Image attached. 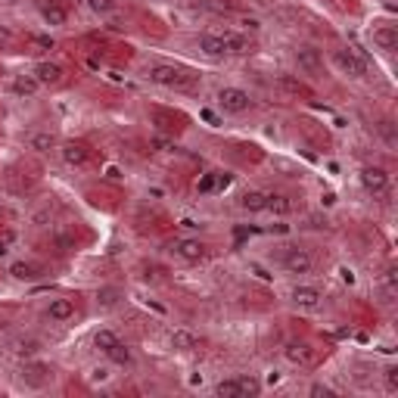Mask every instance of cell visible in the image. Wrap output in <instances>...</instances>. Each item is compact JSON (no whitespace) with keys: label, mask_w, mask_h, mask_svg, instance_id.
<instances>
[{"label":"cell","mask_w":398,"mask_h":398,"mask_svg":"<svg viewBox=\"0 0 398 398\" xmlns=\"http://www.w3.org/2000/svg\"><path fill=\"white\" fill-rule=\"evenodd\" d=\"M146 78L153 84H162V87H178V91H187L193 84V78L184 72L180 66H168V62H153L146 66Z\"/></svg>","instance_id":"6da1fadb"},{"label":"cell","mask_w":398,"mask_h":398,"mask_svg":"<svg viewBox=\"0 0 398 398\" xmlns=\"http://www.w3.org/2000/svg\"><path fill=\"white\" fill-rule=\"evenodd\" d=\"M330 62H333V68L339 75H345V78H367V62L361 59L354 50H348V47H339V50H333L330 53Z\"/></svg>","instance_id":"7a4b0ae2"},{"label":"cell","mask_w":398,"mask_h":398,"mask_svg":"<svg viewBox=\"0 0 398 398\" xmlns=\"http://www.w3.org/2000/svg\"><path fill=\"white\" fill-rule=\"evenodd\" d=\"M93 345H97L100 352H103L106 358L112 361V364H131L128 345H124V342L118 339L112 330H97V336H93Z\"/></svg>","instance_id":"3957f363"},{"label":"cell","mask_w":398,"mask_h":398,"mask_svg":"<svg viewBox=\"0 0 398 398\" xmlns=\"http://www.w3.org/2000/svg\"><path fill=\"white\" fill-rule=\"evenodd\" d=\"M258 392H261V383L255 377H230L215 386V395L221 398H249V395H258Z\"/></svg>","instance_id":"277c9868"},{"label":"cell","mask_w":398,"mask_h":398,"mask_svg":"<svg viewBox=\"0 0 398 398\" xmlns=\"http://www.w3.org/2000/svg\"><path fill=\"white\" fill-rule=\"evenodd\" d=\"M218 106H221L227 115H243V112L252 109V97H249L243 87H221V91H218Z\"/></svg>","instance_id":"5b68a950"},{"label":"cell","mask_w":398,"mask_h":398,"mask_svg":"<svg viewBox=\"0 0 398 398\" xmlns=\"http://www.w3.org/2000/svg\"><path fill=\"white\" fill-rule=\"evenodd\" d=\"M205 252H209V246H205L202 240H193V236H184V240L171 243V255H174V258H180V261H187V265L202 261Z\"/></svg>","instance_id":"8992f818"},{"label":"cell","mask_w":398,"mask_h":398,"mask_svg":"<svg viewBox=\"0 0 398 398\" xmlns=\"http://www.w3.org/2000/svg\"><path fill=\"white\" fill-rule=\"evenodd\" d=\"M283 271L286 274H296V277H302V274H311V267H314V258H311L308 249H286L283 252Z\"/></svg>","instance_id":"52a82bcc"},{"label":"cell","mask_w":398,"mask_h":398,"mask_svg":"<svg viewBox=\"0 0 398 398\" xmlns=\"http://www.w3.org/2000/svg\"><path fill=\"white\" fill-rule=\"evenodd\" d=\"M296 66L302 68L305 75H321L323 72V53L317 47H308V44H305V47H296Z\"/></svg>","instance_id":"ba28073f"},{"label":"cell","mask_w":398,"mask_h":398,"mask_svg":"<svg viewBox=\"0 0 398 398\" xmlns=\"http://www.w3.org/2000/svg\"><path fill=\"white\" fill-rule=\"evenodd\" d=\"M31 75H35V81L41 87H56L62 84V78H66V72H62L59 62H50V59H41L35 68H31Z\"/></svg>","instance_id":"9c48e42d"},{"label":"cell","mask_w":398,"mask_h":398,"mask_svg":"<svg viewBox=\"0 0 398 398\" xmlns=\"http://www.w3.org/2000/svg\"><path fill=\"white\" fill-rule=\"evenodd\" d=\"M361 184H364L367 193H386L389 190V174L379 165H364L361 168Z\"/></svg>","instance_id":"30bf717a"},{"label":"cell","mask_w":398,"mask_h":398,"mask_svg":"<svg viewBox=\"0 0 398 398\" xmlns=\"http://www.w3.org/2000/svg\"><path fill=\"white\" fill-rule=\"evenodd\" d=\"M59 155H62L66 165L81 168V165H87V159H91V149H87L81 140H68V143H62V146H59Z\"/></svg>","instance_id":"8fae6325"},{"label":"cell","mask_w":398,"mask_h":398,"mask_svg":"<svg viewBox=\"0 0 398 398\" xmlns=\"http://www.w3.org/2000/svg\"><path fill=\"white\" fill-rule=\"evenodd\" d=\"M47 317H50L53 323H62V321H68V317H75V298H68V296L50 298V305H47Z\"/></svg>","instance_id":"7c38bea8"},{"label":"cell","mask_w":398,"mask_h":398,"mask_svg":"<svg viewBox=\"0 0 398 398\" xmlns=\"http://www.w3.org/2000/svg\"><path fill=\"white\" fill-rule=\"evenodd\" d=\"M290 298H292V305H298V308H317L323 296L317 286H296V290L290 292Z\"/></svg>","instance_id":"4fadbf2b"},{"label":"cell","mask_w":398,"mask_h":398,"mask_svg":"<svg viewBox=\"0 0 398 398\" xmlns=\"http://www.w3.org/2000/svg\"><path fill=\"white\" fill-rule=\"evenodd\" d=\"M267 196H271V193H265V190H246L240 196V209L249 211V215H258V211L267 209Z\"/></svg>","instance_id":"5bb4252c"},{"label":"cell","mask_w":398,"mask_h":398,"mask_svg":"<svg viewBox=\"0 0 398 398\" xmlns=\"http://www.w3.org/2000/svg\"><path fill=\"white\" fill-rule=\"evenodd\" d=\"M283 358L290 361V364H311V361H314V348H311L308 342H290V345L283 348Z\"/></svg>","instance_id":"9a60e30c"},{"label":"cell","mask_w":398,"mask_h":398,"mask_svg":"<svg viewBox=\"0 0 398 398\" xmlns=\"http://www.w3.org/2000/svg\"><path fill=\"white\" fill-rule=\"evenodd\" d=\"M224 37V50H227V56L234 53V56H246V53H252V41H249L246 35H234V31H227V35H221Z\"/></svg>","instance_id":"2e32d148"},{"label":"cell","mask_w":398,"mask_h":398,"mask_svg":"<svg viewBox=\"0 0 398 398\" xmlns=\"http://www.w3.org/2000/svg\"><path fill=\"white\" fill-rule=\"evenodd\" d=\"M199 50H202L205 56H211V59H221V56H227V50H224V37L221 35H199Z\"/></svg>","instance_id":"e0dca14e"},{"label":"cell","mask_w":398,"mask_h":398,"mask_svg":"<svg viewBox=\"0 0 398 398\" xmlns=\"http://www.w3.org/2000/svg\"><path fill=\"white\" fill-rule=\"evenodd\" d=\"M10 274L16 280H25V283H31V280H41L44 277V267L35 265V261H16V265L10 267Z\"/></svg>","instance_id":"ac0fdd59"},{"label":"cell","mask_w":398,"mask_h":398,"mask_svg":"<svg viewBox=\"0 0 398 398\" xmlns=\"http://www.w3.org/2000/svg\"><path fill=\"white\" fill-rule=\"evenodd\" d=\"M373 44H377L379 50H386V53H392V50L398 47V31L392 28V25H383V28H373Z\"/></svg>","instance_id":"d6986e66"},{"label":"cell","mask_w":398,"mask_h":398,"mask_svg":"<svg viewBox=\"0 0 398 398\" xmlns=\"http://www.w3.org/2000/svg\"><path fill=\"white\" fill-rule=\"evenodd\" d=\"M171 348H178V352H196L199 336H193L190 330H174V333H171Z\"/></svg>","instance_id":"ffe728a7"},{"label":"cell","mask_w":398,"mask_h":398,"mask_svg":"<svg viewBox=\"0 0 398 398\" xmlns=\"http://www.w3.org/2000/svg\"><path fill=\"white\" fill-rule=\"evenodd\" d=\"M277 87L283 93H292V97H311L308 87H305L298 78H292V75H277Z\"/></svg>","instance_id":"44dd1931"},{"label":"cell","mask_w":398,"mask_h":398,"mask_svg":"<svg viewBox=\"0 0 398 398\" xmlns=\"http://www.w3.org/2000/svg\"><path fill=\"white\" fill-rule=\"evenodd\" d=\"M265 211H274V215H290L292 211V199L290 196H267V209Z\"/></svg>","instance_id":"7402d4cb"},{"label":"cell","mask_w":398,"mask_h":398,"mask_svg":"<svg viewBox=\"0 0 398 398\" xmlns=\"http://www.w3.org/2000/svg\"><path fill=\"white\" fill-rule=\"evenodd\" d=\"M28 146L35 149V153H50V149L56 146V137L53 134H31L28 137Z\"/></svg>","instance_id":"603a6c76"},{"label":"cell","mask_w":398,"mask_h":398,"mask_svg":"<svg viewBox=\"0 0 398 398\" xmlns=\"http://www.w3.org/2000/svg\"><path fill=\"white\" fill-rule=\"evenodd\" d=\"M37 87H41V84L35 81V75H19V78L12 81V91H16V93H25V97H28V93H35Z\"/></svg>","instance_id":"cb8c5ba5"},{"label":"cell","mask_w":398,"mask_h":398,"mask_svg":"<svg viewBox=\"0 0 398 398\" xmlns=\"http://www.w3.org/2000/svg\"><path fill=\"white\" fill-rule=\"evenodd\" d=\"M41 12H44V19H47L50 25H62V22H66V10H62V6H44L41 3Z\"/></svg>","instance_id":"d4e9b609"},{"label":"cell","mask_w":398,"mask_h":398,"mask_svg":"<svg viewBox=\"0 0 398 398\" xmlns=\"http://www.w3.org/2000/svg\"><path fill=\"white\" fill-rule=\"evenodd\" d=\"M84 6H87V10H93V12H100V16H109L118 3H115V0H84Z\"/></svg>","instance_id":"484cf974"},{"label":"cell","mask_w":398,"mask_h":398,"mask_svg":"<svg viewBox=\"0 0 398 398\" xmlns=\"http://www.w3.org/2000/svg\"><path fill=\"white\" fill-rule=\"evenodd\" d=\"M112 373H109V367H93L91 370V383H106Z\"/></svg>","instance_id":"4316f807"},{"label":"cell","mask_w":398,"mask_h":398,"mask_svg":"<svg viewBox=\"0 0 398 398\" xmlns=\"http://www.w3.org/2000/svg\"><path fill=\"white\" fill-rule=\"evenodd\" d=\"M386 386H389L392 392L398 389V370H395V367H389V370H386Z\"/></svg>","instance_id":"83f0119b"},{"label":"cell","mask_w":398,"mask_h":398,"mask_svg":"<svg viewBox=\"0 0 398 398\" xmlns=\"http://www.w3.org/2000/svg\"><path fill=\"white\" fill-rule=\"evenodd\" d=\"M10 44H12L10 28H3V25H0V47H10Z\"/></svg>","instance_id":"f1b7e54d"},{"label":"cell","mask_w":398,"mask_h":398,"mask_svg":"<svg viewBox=\"0 0 398 398\" xmlns=\"http://www.w3.org/2000/svg\"><path fill=\"white\" fill-rule=\"evenodd\" d=\"M211 187H215V174H205V180H202V184H199V190H211Z\"/></svg>","instance_id":"f546056e"},{"label":"cell","mask_w":398,"mask_h":398,"mask_svg":"<svg viewBox=\"0 0 398 398\" xmlns=\"http://www.w3.org/2000/svg\"><path fill=\"white\" fill-rule=\"evenodd\" d=\"M3 255H6V243L0 240V258H3Z\"/></svg>","instance_id":"4dcf8cb0"},{"label":"cell","mask_w":398,"mask_h":398,"mask_svg":"<svg viewBox=\"0 0 398 398\" xmlns=\"http://www.w3.org/2000/svg\"><path fill=\"white\" fill-rule=\"evenodd\" d=\"M0 215H3V205H0Z\"/></svg>","instance_id":"1f68e13d"}]
</instances>
